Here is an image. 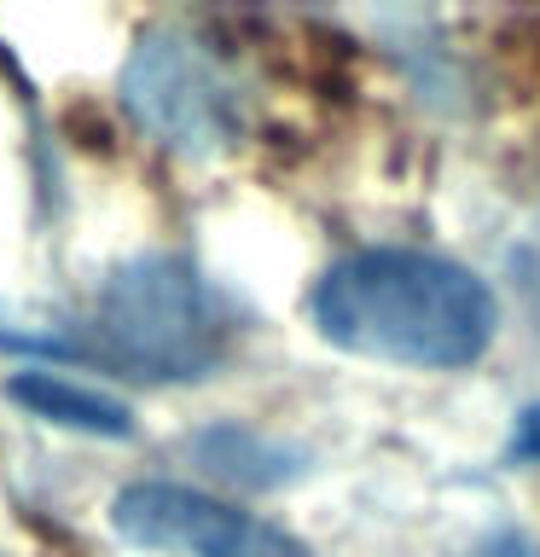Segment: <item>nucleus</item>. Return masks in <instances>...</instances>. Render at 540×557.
Returning a JSON list of instances; mask_svg holds the SVG:
<instances>
[{
  "instance_id": "obj_1",
  "label": "nucleus",
  "mask_w": 540,
  "mask_h": 557,
  "mask_svg": "<svg viewBox=\"0 0 540 557\" xmlns=\"http://www.w3.org/2000/svg\"><path fill=\"white\" fill-rule=\"evenodd\" d=\"M314 325L343 355L447 372L494 343L500 308L482 278L447 256L360 250L320 278Z\"/></svg>"
},
{
  "instance_id": "obj_2",
  "label": "nucleus",
  "mask_w": 540,
  "mask_h": 557,
  "mask_svg": "<svg viewBox=\"0 0 540 557\" xmlns=\"http://www.w3.org/2000/svg\"><path fill=\"white\" fill-rule=\"evenodd\" d=\"M226 337H233V313L221 290L174 256L128 261L94 302L99 355L151 383L204 377L226 355Z\"/></svg>"
},
{
  "instance_id": "obj_3",
  "label": "nucleus",
  "mask_w": 540,
  "mask_h": 557,
  "mask_svg": "<svg viewBox=\"0 0 540 557\" xmlns=\"http://www.w3.org/2000/svg\"><path fill=\"white\" fill-rule=\"evenodd\" d=\"M122 94H128L134 116L146 122L157 139L186 151H216L238 134V82L226 59L209 41L186 29H163L146 35L139 52L128 59V76H122Z\"/></svg>"
},
{
  "instance_id": "obj_4",
  "label": "nucleus",
  "mask_w": 540,
  "mask_h": 557,
  "mask_svg": "<svg viewBox=\"0 0 540 557\" xmlns=\"http://www.w3.org/2000/svg\"><path fill=\"white\" fill-rule=\"evenodd\" d=\"M111 529L174 557H308L285 529L181 482H134L111 499Z\"/></svg>"
},
{
  "instance_id": "obj_5",
  "label": "nucleus",
  "mask_w": 540,
  "mask_h": 557,
  "mask_svg": "<svg viewBox=\"0 0 540 557\" xmlns=\"http://www.w3.org/2000/svg\"><path fill=\"white\" fill-rule=\"evenodd\" d=\"M12 400L29 407L35 418H47V424H64V430H87V435H128L134 430L116 400H105L94 389H76V383L47 377V372L12 377Z\"/></svg>"
}]
</instances>
